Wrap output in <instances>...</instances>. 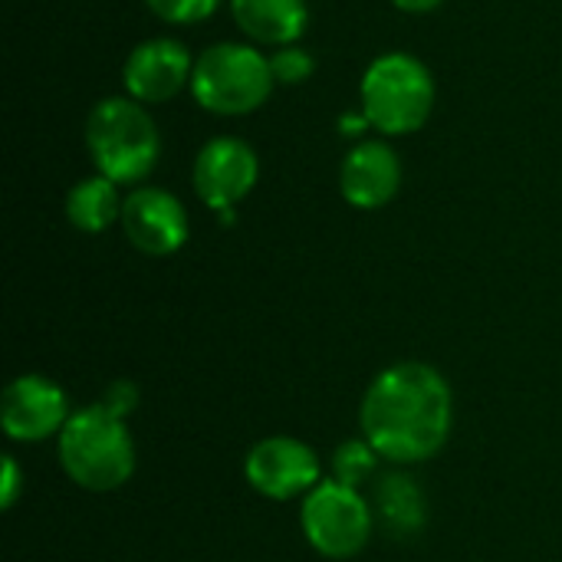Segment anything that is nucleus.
I'll return each mask as SVG.
<instances>
[{
    "label": "nucleus",
    "mask_w": 562,
    "mask_h": 562,
    "mask_svg": "<svg viewBox=\"0 0 562 562\" xmlns=\"http://www.w3.org/2000/svg\"><path fill=\"white\" fill-rule=\"evenodd\" d=\"M194 59L188 46L175 36H151L132 46L122 66V86L125 95H132L142 105H161L191 89Z\"/></svg>",
    "instance_id": "8"
},
{
    "label": "nucleus",
    "mask_w": 562,
    "mask_h": 562,
    "mask_svg": "<svg viewBox=\"0 0 562 562\" xmlns=\"http://www.w3.org/2000/svg\"><path fill=\"white\" fill-rule=\"evenodd\" d=\"M379 451L362 438V441H346L342 448H336V454H333V481H339V484H346V487H362L372 474H375V468H379Z\"/></svg>",
    "instance_id": "16"
},
{
    "label": "nucleus",
    "mask_w": 562,
    "mask_h": 562,
    "mask_svg": "<svg viewBox=\"0 0 562 562\" xmlns=\"http://www.w3.org/2000/svg\"><path fill=\"white\" fill-rule=\"evenodd\" d=\"M260 181L257 151L237 135H217L201 145L191 168L194 194L211 211H234Z\"/></svg>",
    "instance_id": "7"
},
{
    "label": "nucleus",
    "mask_w": 562,
    "mask_h": 562,
    "mask_svg": "<svg viewBox=\"0 0 562 562\" xmlns=\"http://www.w3.org/2000/svg\"><path fill=\"white\" fill-rule=\"evenodd\" d=\"M59 464L82 491H115L135 471V445L125 418L112 415L102 402L76 412L59 435Z\"/></svg>",
    "instance_id": "4"
},
{
    "label": "nucleus",
    "mask_w": 562,
    "mask_h": 562,
    "mask_svg": "<svg viewBox=\"0 0 562 562\" xmlns=\"http://www.w3.org/2000/svg\"><path fill=\"white\" fill-rule=\"evenodd\" d=\"M102 405H105L112 415H119V418H128V415L135 412V405H138V389H135L132 382L119 379V382H112V385L105 389V395H102Z\"/></svg>",
    "instance_id": "19"
},
{
    "label": "nucleus",
    "mask_w": 562,
    "mask_h": 562,
    "mask_svg": "<svg viewBox=\"0 0 562 562\" xmlns=\"http://www.w3.org/2000/svg\"><path fill=\"white\" fill-rule=\"evenodd\" d=\"M359 99L372 128L389 138H402L425 128L435 112L438 86L418 56L395 49L369 63L359 82Z\"/></svg>",
    "instance_id": "3"
},
{
    "label": "nucleus",
    "mask_w": 562,
    "mask_h": 562,
    "mask_svg": "<svg viewBox=\"0 0 562 562\" xmlns=\"http://www.w3.org/2000/svg\"><path fill=\"white\" fill-rule=\"evenodd\" d=\"M398 10H405V13H431V10H438L445 0H392Z\"/></svg>",
    "instance_id": "22"
},
{
    "label": "nucleus",
    "mask_w": 562,
    "mask_h": 562,
    "mask_svg": "<svg viewBox=\"0 0 562 562\" xmlns=\"http://www.w3.org/2000/svg\"><path fill=\"white\" fill-rule=\"evenodd\" d=\"M122 234L145 257H171L188 240V211L184 204L155 184H138L125 194L122 204Z\"/></svg>",
    "instance_id": "9"
},
{
    "label": "nucleus",
    "mask_w": 562,
    "mask_h": 562,
    "mask_svg": "<svg viewBox=\"0 0 562 562\" xmlns=\"http://www.w3.org/2000/svg\"><path fill=\"white\" fill-rule=\"evenodd\" d=\"M366 128H369V119H366V112H359V115H352V112L339 115V132H342V135H349V138H359Z\"/></svg>",
    "instance_id": "21"
},
{
    "label": "nucleus",
    "mask_w": 562,
    "mask_h": 562,
    "mask_svg": "<svg viewBox=\"0 0 562 562\" xmlns=\"http://www.w3.org/2000/svg\"><path fill=\"white\" fill-rule=\"evenodd\" d=\"M145 7L165 23L194 26V23L207 20L221 7V0H145Z\"/></svg>",
    "instance_id": "18"
},
{
    "label": "nucleus",
    "mask_w": 562,
    "mask_h": 562,
    "mask_svg": "<svg viewBox=\"0 0 562 562\" xmlns=\"http://www.w3.org/2000/svg\"><path fill=\"white\" fill-rule=\"evenodd\" d=\"M244 474L257 494L270 501H290L310 494L319 484V458L300 438L273 435L250 448Z\"/></svg>",
    "instance_id": "10"
},
{
    "label": "nucleus",
    "mask_w": 562,
    "mask_h": 562,
    "mask_svg": "<svg viewBox=\"0 0 562 562\" xmlns=\"http://www.w3.org/2000/svg\"><path fill=\"white\" fill-rule=\"evenodd\" d=\"M86 148L95 175L138 188L161 158V132L142 102L132 95H109L86 115Z\"/></svg>",
    "instance_id": "2"
},
{
    "label": "nucleus",
    "mask_w": 562,
    "mask_h": 562,
    "mask_svg": "<svg viewBox=\"0 0 562 562\" xmlns=\"http://www.w3.org/2000/svg\"><path fill=\"white\" fill-rule=\"evenodd\" d=\"M402 188V158L389 142L362 138L342 158L339 168V191L359 211H379L395 201Z\"/></svg>",
    "instance_id": "12"
},
{
    "label": "nucleus",
    "mask_w": 562,
    "mask_h": 562,
    "mask_svg": "<svg viewBox=\"0 0 562 562\" xmlns=\"http://www.w3.org/2000/svg\"><path fill=\"white\" fill-rule=\"evenodd\" d=\"M273 86L270 56L254 43H214L194 59L191 95L204 112L221 119L257 112L270 99Z\"/></svg>",
    "instance_id": "5"
},
{
    "label": "nucleus",
    "mask_w": 562,
    "mask_h": 562,
    "mask_svg": "<svg viewBox=\"0 0 562 562\" xmlns=\"http://www.w3.org/2000/svg\"><path fill=\"white\" fill-rule=\"evenodd\" d=\"M72 418L66 392L46 375H20L3 389L0 398V425L7 438L36 445L46 438H59L66 422Z\"/></svg>",
    "instance_id": "11"
},
{
    "label": "nucleus",
    "mask_w": 562,
    "mask_h": 562,
    "mask_svg": "<svg viewBox=\"0 0 562 562\" xmlns=\"http://www.w3.org/2000/svg\"><path fill=\"white\" fill-rule=\"evenodd\" d=\"M379 510L382 520L389 524V530L395 533H415L425 524V494L415 487L412 477L405 474H392L382 481L379 487Z\"/></svg>",
    "instance_id": "15"
},
{
    "label": "nucleus",
    "mask_w": 562,
    "mask_h": 562,
    "mask_svg": "<svg viewBox=\"0 0 562 562\" xmlns=\"http://www.w3.org/2000/svg\"><path fill=\"white\" fill-rule=\"evenodd\" d=\"M231 13L254 46H293L310 26L306 0H231Z\"/></svg>",
    "instance_id": "13"
},
{
    "label": "nucleus",
    "mask_w": 562,
    "mask_h": 562,
    "mask_svg": "<svg viewBox=\"0 0 562 562\" xmlns=\"http://www.w3.org/2000/svg\"><path fill=\"white\" fill-rule=\"evenodd\" d=\"M125 198L119 194V184L105 175H89L76 181L66 194V221L82 234H102L112 224L122 221Z\"/></svg>",
    "instance_id": "14"
},
{
    "label": "nucleus",
    "mask_w": 562,
    "mask_h": 562,
    "mask_svg": "<svg viewBox=\"0 0 562 562\" xmlns=\"http://www.w3.org/2000/svg\"><path fill=\"white\" fill-rule=\"evenodd\" d=\"M448 379L425 362H398L375 375L362 398V438L392 464L431 461L451 435Z\"/></svg>",
    "instance_id": "1"
},
{
    "label": "nucleus",
    "mask_w": 562,
    "mask_h": 562,
    "mask_svg": "<svg viewBox=\"0 0 562 562\" xmlns=\"http://www.w3.org/2000/svg\"><path fill=\"white\" fill-rule=\"evenodd\" d=\"M303 537L326 560H349L362 553L372 533V510L356 487L319 481L303 501Z\"/></svg>",
    "instance_id": "6"
},
{
    "label": "nucleus",
    "mask_w": 562,
    "mask_h": 562,
    "mask_svg": "<svg viewBox=\"0 0 562 562\" xmlns=\"http://www.w3.org/2000/svg\"><path fill=\"white\" fill-rule=\"evenodd\" d=\"M270 69H273L277 86H303L316 72V56L300 43L280 46L270 53Z\"/></svg>",
    "instance_id": "17"
},
{
    "label": "nucleus",
    "mask_w": 562,
    "mask_h": 562,
    "mask_svg": "<svg viewBox=\"0 0 562 562\" xmlns=\"http://www.w3.org/2000/svg\"><path fill=\"white\" fill-rule=\"evenodd\" d=\"M20 491H23V474H20V464H16L10 454H7V458H3V481H0V507H3V510H10V507L16 504Z\"/></svg>",
    "instance_id": "20"
}]
</instances>
